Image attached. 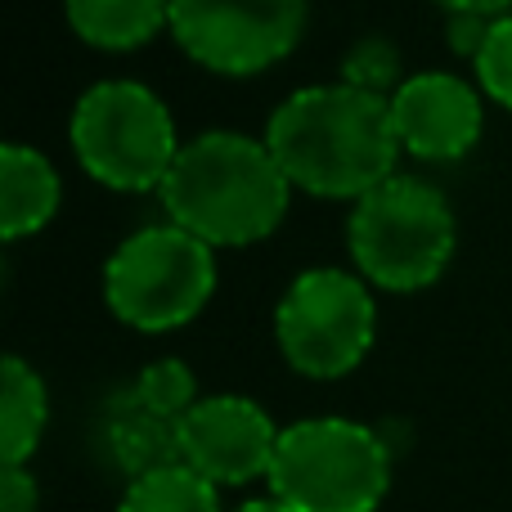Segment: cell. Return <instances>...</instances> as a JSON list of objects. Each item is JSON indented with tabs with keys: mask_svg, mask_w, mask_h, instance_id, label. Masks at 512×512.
Instances as JSON below:
<instances>
[{
	"mask_svg": "<svg viewBox=\"0 0 512 512\" xmlns=\"http://www.w3.org/2000/svg\"><path fill=\"white\" fill-rule=\"evenodd\" d=\"M216 248L176 221L126 234L104 265V301L135 333H176L216 297Z\"/></svg>",
	"mask_w": 512,
	"mask_h": 512,
	"instance_id": "cell-6",
	"label": "cell"
},
{
	"mask_svg": "<svg viewBox=\"0 0 512 512\" xmlns=\"http://www.w3.org/2000/svg\"><path fill=\"white\" fill-rule=\"evenodd\" d=\"M265 144L292 189L333 203H360L400 162L391 99L346 81L292 90L265 122Z\"/></svg>",
	"mask_w": 512,
	"mask_h": 512,
	"instance_id": "cell-1",
	"label": "cell"
},
{
	"mask_svg": "<svg viewBox=\"0 0 512 512\" xmlns=\"http://www.w3.org/2000/svg\"><path fill=\"white\" fill-rule=\"evenodd\" d=\"M310 0H171V41L216 77H256L306 36Z\"/></svg>",
	"mask_w": 512,
	"mask_h": 512,
	"instance_id": "cell-8",
	"label": "cell"
},
{
	"mask_svg": "<svg viewBox=\"0 0 512 512\" xmlns=\"http://www.w3.org/2000/svg\"><path fill=\"white\" fill-rule=\"evenodd\" d=\"M63 180L54 162L32 144H5L0 149V239L23 243L41 234L59 216Z\"/></svg>",
	"mask_w": 512,
	"mask_h": 512,
	"instance_id": "cell-12",
	"label": "cell"
},
{
	"mask_svg": "<svg viewBox=\"0 0 512 512\" xmlns=\"http://www.w3.org/2000/svg\"><path fill=\"white\" fill-rule=\"evenodd\" d=\"M230 512H297V508H288L283 499L265 495V499H248V504H239V508H230Z\"/></svg>",
	"mask_w": 512,
	"mask_h": 512,
	"instance_id": "cell-22",
	"label": "cell"
},
{
	"mask_svg": "<svg viewBox=\"0 0 512 512\" xmlns=\"http://www.w3.org/2000/svg\"><path fill=\"white\" fill-rule=\"evenodd\" d=\"M337 81L391 99L396 86L405 81V63H400V50L387 41V36H364V41H355L351 50L342 54V77Z\"/></svg>",
	"mask_w": 512,
	"mask_h": 512,
	"instance_id": "cell-16",
	"label": "cell"
},
{
	"mask_svg": "<svg viewBox=\"0 0 512 512\" xmlns=\"http://www.w3.org/2000/svg\"><path fill=\"white\" fill-rule=\"evenodd\" d=\"M391 126L400 153L418 162H459L486 131V90L459 72H414L391 95Z\"/></svg>",
	"mask_w": 512,
	"mask_h": 512,
	"instance_id": "cell-10",
	"label": "cell"
},
{
	"mask_svg": "<svg viewBox=\"0 0 512 512\" xmlns=\"http://www.w3.org/2000/svg\"><path fill=\"white\" fill-rule=\"evenodd\" d=\"M104 450L126 481L176 468L180 459V418H167L135 387H122L104 400Z\"/></svg>",
	"mask_w": 512,
	"mask_h": 512,
	"instance_id": "cell-11",
	"label": "cell"
},
{
	"mask_svg": "<svg viewBox=\"0 0 512 512\" xmlns=\"http://www.w3.org/2000/svg\"><path fill=\"white\" fill-rule=\"evenodd\" d=\"M81 171L113 194H158L180 153L176 117L144 81L108 77L81 90L68 117Z\"/></svg>",
	"mask_w": 512,
	"mask_h": 512,
	"instance_id": "cell-4",
	"label": "cell"
},
{
	"mask_svg": "<svg viewBox=\"0 0 512 512\" xmlns=\"http://www.w3.org/2000/svg\"><path fill=\"white\" fill-rule=\"evenodd\" d=\"M117 512H230V508L221 504V486L198 477L189 463H176V468L126 481Z\"/></svg>",
	"mask_w": 512,
	"mask_h": 512,
	"instance_id": "cell-15",
	"label": "cell"
},
{
	"mask_svg": "<svg viewBox=\"0 0 512 512\" xmlns=\"http://www.w3.org/2000/svg\"><path fill=\"white\" fill-rule=\"evenodd\" d=\"M378 337V301L360 270L315 265L283 288L274 306V346L283 364L310 382L355 373Z\"/></svg>",
	"mask_w": 512,
	"mask_h": 512,
	"instance_id": "cell-7",
	"label": "cell"
},
{
	"mask_svg": "<svg viewBox=\"0 0 512 512\" xmlns=\"http://www.w3.org/2000/svg\"><path fill=\"white\" fill-rule=\"evenodd\" d=\"M472 72H477V86L486 90V99H495L512 113V14L490 23L486 41L472 59Z\"/></svg>",
	"mask_w": 512,
	"mask_h": 512,
	"instance_id": "cell-18",
	"label": "cell"
},
{
	"mask_svg": "<svg viewBox=\"0 0 512 512\" xmlns=\"http://www.w3.org/2000/svg\"><path fill=\"white\" fill-rule=\"evenodd\" d=\"M292 180L283 176L279 158L265 135L243 131H203L180 144L158 203L167 221L221 248H252L270 239L292 207Z\"/></svg>",
	"mask_w": 512,
	"mask_h": 512,
	"instance_id": "cell-2",
	"label": "cell"
},
{
	"mask_svg": "<svg viewBox=\"0 0 512 512\" xmlns=\"http://www.w3.org/2000/svg\"><path fill=\"white\" fill-rule=\"evenodd\" d=\"M279 436L283 427L261 400L221 391V396H203L180 418V459L221 490L252 486L270 477Z\"/></svg>",
	"mask_w": 512,
	"mask_h": 512,
	"instance_id": "cell-9",
	"label": "cell"
},
{
	"mask_svg": "<svg viewBox=\"0 0 512 512\" xmlns=\"http://www.w3.org/2000/svg\"><path fill=\"white\" fill-rule=\"evenodd\" d=\"M41 504V486L27 472V463H5V477H0V512H36Z\"/></svg>",
	"mask_w": 512,
	"mask_h": 512,
	"instance_id": "cell-19",
	"label": "cell"
},
{
	"mask_svg": "<svg viewBox=\"0 0 512 512\" xmlns=\"http://www.w3.org/2000/svg\"><path fill=\"white\" fill-rule=\"evenodd\" d=\"M131 387L140 391V396L149 400V405L158 409V414H167V418H185L189 409H194L198 400H203V391H198L194 369H189L185 360H176V355L144 364V369L135 373Z\"/></svg>",
	"mask_w": 512,
	"mask_h": 512,
	"instance_id": "cell-17",
	"label": "cell"
},
{
	"mask_svg": "<svg viewBox=\"0 0 512 512\" xmlns=\"http://www.w3.org/2000/svg\"><path fill=\"white\" fill-rule=\"evenodd\" d=\"M50 427V387L23 360L5 355L0 364V454L5 463H27L45 441Z\"/></svg>",
	"mask_w": 512,
	"mask_h": 512,
	"instance_id": "cell-14",
	"label": "cell"
},
{
	"mask_svg": "<svg viewBox=\"0 0 512 512\" xmlns=\"http://www.w3.org/2000/svg\"><path fill=\"white\" fill-rule=\"evenodd\" d=\"M490 23L495 18H481V14H445V32H450V50L459 54V59H477L481 41H486Z\"/></svg>",
	"mask_w": 512,
	"mask_h": 512,
	"instance_id": "cell-20",
	"label": "cell"
},
{
	"mask_svg": "<svg viewBox=\"0 0 512 512\" xmlns=\"http://www.w3.org/2000/svg\"><path fill=\"white\" fill-rule=\"evenodd\" d=\"M68 27L104 54H131L171 32V0H63Z\"/></svg>",
	"mask_w": 512,
	"mask_h": 512,
	"instance_id": "cell-13",
	"label": "cell"
},
{
	"mask_svg": "<svg viewBox=\"0 0 512 512\" xmlns=\"http://www.w3.org/2000/svg\"><path fill=\"white\" fill-rule=\"evenodd\" d=\"M265 486L297 512H378L391 490V450L355 418H301L283 427Z\"/></svg>",
	"mask_w": 512,
	"mask_h": 512,
	"instance_id": "cell-5",
	"label": "cell"
},
{
	"mask_svg": "<svg viewBox=\"0 0 512 512\" xmlns=\"http://www.w3.org/2000/svg\"><path fill=\"white\" fill-rule=\"evenodd\" d=\"M459 221L450 198L423 176H387L351 203L346 252L355 270L382 292H423L450 270Z\"/></svg>",
	"mask_w": 512,
	"mask_h": 512,
	"instance_id": "cell-3",
	"label": "cell"
},
{
	"mask_svg": "<svg viewBox=\"0 0 512 512\" xmlns=\"http://www.w3.org/2000/svg\"><path fill=\"white\" fill-rule=\"evenodd\" d=\"M445 14H481V18H504L512 14V0H441Z\"/></svg>",
	"mask_w": 512,
	"mask_h": 512,
	"instance_id": "cell-21",
	"label": "cell"
}]
</instances>
